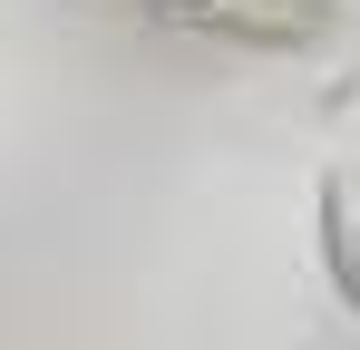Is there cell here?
Wrapping results in <instances>:
<instances>
[{
	"instance_id": "1",
	"label": "cell",
	"mask_w": 360,
	"mask_h": 350,
	"mask_svg": "<svg viewBox=\"0 0 360 350\" xmlns=\"http://www.w3.org/2000/svg\"><path fill=\"white\" fill-rule=\"evenodd\" d=\"M321 263H331L341 302L360 311V166H331V175H321Z\"/></svg>"
},
{
	"instance_id": "2",
	"label": "cell",
	"mask_w": 360,
	"mask_h": 350,
	"mask_svg": "<svg viewBox=\"0 0 360 350\" xmlns=\"http://www.w3.org/2000/svg\"><path fill=\"white\" fill-rule=\"evenodd\" d=\"M185 20L243 30V39H311L321 30V0H185Z\"/></svg>"
}]
</instances>
